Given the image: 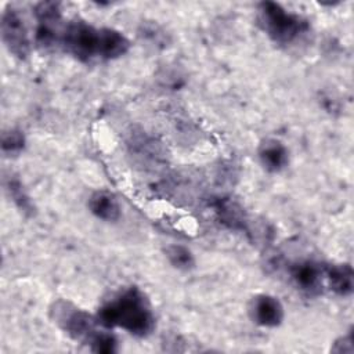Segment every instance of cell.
<instances>
[{"label":"cell","mask_w":354,"mask_h":354,"mask_svg":"<svg viewBox=\"0 0 354 354\" xmlns=\"http://www.w3.org/2000/svg\"><path fill=\"white\" fill-rule=\"evenodd\" d=\"M95 318L104 328H122L137 337H145L155 329V317L138 288H129L104 303Z\"/></svg>","instance_id":"obj_1"},{"label":"cell","mask_w":354,"mask_h":354,"mask_svg":"<svg viewBox=\"0 0 354 354\" xmlns=\"http://www.w3.org/2000/svg\"><path fill=\"white\" fill-rule=\"evenodd\" d=\"M259 21L264 32L278 44H289L308 29L307 21L275 1L259 4Z\"/></svg>","instance_id":"obj_2"},{"label":"cell","mask_w":354,"mask_h":354,"mask_svg":"<svg viewBox=\"0 0 354 354\" xmlns=\"http://www.w3.org/2000/svg\"><path fill=\"white\" fill-rule=\"evenodd\" d=\"M54 322L72 339L87 343L98 329L95 317L80 310L66 300H57L50 308Z\"/></svg>","instance_id":"obj_3"},{"label":"cell","mask_w":354,"mask_h":354,"mask_svg":"<svg viewBox=\"0 0 354 354\" xmlns=\"http://www.w3.org/2000/svg\"><path fill=\"white\" fill-rule=\"evenodd\" d=\"M61 44L76 59L90 61L93 57H97L98 29L82 19L72 21L64 29Z\"/></svg>","instance_id":"obj_4"},{"label":"cell","mask_w":354,"mask_h":354,"mask_svg":"<svg viewBox=\"0 0 354 354\" xmlns=\"http://www.w3.org/2000/svg\"><path fill=\"white\" fill-rule=\"evenodd\" d=\"M37 19L35 40L41 48H48L61 41L65 26L62 28V14L58 1H40L35 7Z\"/></svg>","instance_id":"obj_5"},{"label":"cell","mask_w":354,"mask_h":354,"mask_svg":"<svg viewBox=\"0 0 354 354\" xmlns=\"http://www.w3.org/2000/svg\"><path fill=\"white\" fill-rule=\"evenodd\" d=\"M0 30L1 40L7 50L14 57L25 59L30 53V40L24 18L12 7H8L3 11Z\"/></svg>","instance_id":"obj_6"},{"label":"cell","mask_w":354,"mask_h":354,"mask_svg":"<svg viewBox=\"0 0 354 354\" xmlns=\"http://www.w3.org/2000/svg\"><path fill=\"white\" fill-rule=\"evenodd\" d=\"M248 313L254 324L266 328L279 326L285 317L283 306L279 299L267 293L253 296L249 301Z\"/></svg>","instance_id":"obj_7"},{"label":"cell","mask_w":354,"mask_h":354,"mask_svg":"<svg viewBox=\"0 0 354 354\" xmlns=\"http://www.w3.org/2000/svg\"><path fill=\"white\" fill-rule=\"evenodd\" d=\"M292 279L296 286L308 295H318L322 290V283L325 278V270L314 261H300L290 268Z\"/></svg>","instance_id":"obj_8"},{"label":"cell","mask_w":354,"mask_h":354,"mask_svg":"<svg viewBox=\"0 0 354 354\" xmlns=\"http://www.w3.org/2000/svg\"><path fill=\"white\" fill-rule=\"evenodd\" d=\"M261 166L270 173H279L288 166L289 152L285 144L277 138H266L257 149Z\"/></svg>","instance_id":"obj_9"},{"label":"cell","mask_w":354,"mask_h":354,"mask_svg":"<svg viewBox=\"0 0 354 354\" xmlns=\"http://www.w3.org/2000/svg\"><path fill=\"white\" fill-rule=\"evenodd\" d=\"M130 48L129 39L113 28L98 29L97 57L102 59H115L124 55Z\"/></svg>","instance_id":"obj_10"},{"label":"cell","mask_w":354,"mask_h":354,"mask_svg":"<svg viewBox=\"0 0 354 354\" xmlns=\"http://www.w3.org/2000/svg\"><path fill=\"white\" fill-rule=\"evenodd\" d=\"M88 209L102 221H116L120 217V205L118 198L105 189H98L90 195Z\"/></svg>","instance_id":"obj_11"},{"label":"cell","mask_w":354,"mask_h":354,"mask_svg":"<svg viewBox=\"0 0 354 354\" xmlns=\"http://www.w3.org/2000/svg\"><path fill=\"white\" fill-rule=\"evenodd\" d=\"M325 278L328 279L329 288L339 296L347 297L353 293L354 288V272L350 264L329 266L325 270Z\"/></svg>","instance_id":"obj_12"},{"label":"cell","mask_w":354,"mask_h":354,"mask_svg":"<svg viewBox=\"0 0 354 354\" xmlns=\"http://www.w3.org/2000/svg\"><path fill=\"white\" fill-rule=\"evenodd\" d=\"M214 210L223 224L234 230H246V216L243 209L234 201L221 198L216 201Z\"/></svg>","instance_id":"obj_13"},{"label":"cell","mask_w":354,"mask_h":354,"mask_svg":"<svg viewBox=\"0 0 354 354\" xmlns=\"http://www.w3.org/2000/svg\"><path fill=\"white\" fill-rule=\"evenodd\" d=\"M129 147L131 153H136L140 158H147L152 160H158L160 158L159 151L156 148V142L149 138L147 134L140 133V134H131V140L129 141Z\"/></svg>","instance_id":"obj_14"},{"label":"cell","mask_w":354,"mask_h":354,"mask_svg":"<svg viewBox=\"0 0 354 354\" xmlns=\"http://www.w3.org/2000/svg\"><path fill=\"white\" fill-rule=\"evenodd\" d=\"M165 253H166L169 263L174 268L188 271V270L194 268V266H195V259H194L192 252L183 245H170L166 248Z\"/></svg>","instance_id":"obj_15"},{"label":"cell","mask_w":354,"mask_h":354,"mask_svg":"<svg viewBox=\"0 0 354 354\" xmlns=\"http://www.w3.org/2000/svg\"><path fill=\"white\" fill-rule=\"evenodd\" d=\"M90 344V348L94 353H102V354H111L118 351V339L113 333L108 330H100L97 329L95 333L91 336V339L87 342Z\"/></svg>","instance_id":"obj_16"},{"label":"cell","mask_w":354,"mask_h":354,"mask_svg":"<svg viewBox=\"0 0 354 354\" xmlns=\"http://www.w3.org/2000/svg\"><path fill=\"white\" fill-rule=\"evenodd\" d=\"M25 148V136L18 129L6 130L1 134V151L4 155H18Z\"/></svg>","instance_id":"obj_17"},{"label":"cell","mask_w":354,"mask_h":354,"mask_svg":"<svg viewBox=\"0 0 354 354\" xmlns=\"http://www.w3.org/2000/svg\"><path fill=\"white\" fill-rule=\"evenodd\" d=\"M6 187H7V191H8L10 196L12 198V201L15 202V205H17L21 210H24V212H32L33 207H32L30 199H29V196L25 194L24 187H22V184H21V181H19L18 178L10 177V178L7 180Z\"/></svg>","instance_id":"obj_18"},{"label":"cell","mask_w":354,"mask_h":354,"mask_svg":"<svg viewBox=\"0 0 354 354\" xmlns=\"http://www.w3.org/2000/svg\"><path fill=\"white\" fill-rule=\"evenodd\" d=\"M353 332H347V335L339 337L336 342H335V346H333V351L335 353H353L354 350V346H353Z\"/></svg>","instance_id":"obj_19"}]
</instances>
